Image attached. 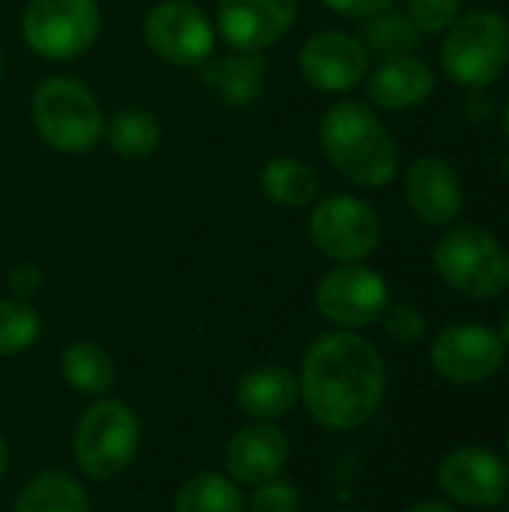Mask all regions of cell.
Segmentation results:
<instances>
[{"mask_svg":"<svg viewBox=\"0 0 509 512\" xmlns=\"http://www.w3.org/2000/svg\"><path fill=\"white\" fill-rule=\"evenodd\" d=\"M297 384L300 402L318 426L357 432L384 405L387 363L366 336L333 330L309 345Z\"/></svg>","mask_w":509,"mask_h":512,"instance_id":"cell-1","label":"cell"},{"mask_svg":"<svg viewBox=\"0 0 509 512\" xmlns=\"http://www.w3.org/2000/svg\"><path fill=\"white\" fill-rule=\"evenodd\" d=\"M318 138L327 162L360 189H381L399 174V141L363 99L345 96L333 102L321 117Z\"/></svg>","mask_w":509,"mask_h":512,"instance_id":"cell-2","label":"cell"},{"mask_svg":"<svg viewBox=\"0 0 509 512\" xmlns=\"http://www.w3.org/2000/svg\"><path fill=\"white\" fill-rule=\"evenodd\" d=\"M30 117L42 144L63 156L90 153L105 132V114L90 87L72 75H51L33 90Z\"/></svg>","mask_w":509,"mask_h":512,"instance_id":"cell-3","label":"cell"},{"mask_svg":"<svg viewBox=\"0 0 509 512\" xmlns=\"http://www.w3.org/2000/svg\"><path fill=\"white\" fill-rule=\"evenodd\" d=\"M435 270L468 300H498L509 291V249L480 225H450L435 246Z\"/></svg>","mask_w":509,"mask_h":512,"instance_id":"cell-4","label":"cell"},{"mask_svg":"<svg viewBox=\"0 0 509 512\" xmlns=\"http://www.w3.org/2000/svg\"><path fill=\"white\" fill-rule=\"evenodd\" d=\"M509 63V21L495 9H471L456 18L441 42V69L468 90L495 84Z\"/></svg>","mask_w":509,"mask_h":512,"instance_id":"cell-5","label":"cell"},{"mask_svg":"<svg viewBox=\"0 0 509 512\" xmlns=\"http://www.w3.org/2000/svg\"><path fill=\"white\" fill-rule=\"evenodd\" d=\"M138 444L141 426L135 411L117 399H96L75 423L72 456L90 480H114L138 456Z\"/></svg>","mask_w":509,"mask_h":512,"instance_id":"cell-6","label":"cell"},{"mask_svg":"<svg viewBox=\"0 0 509 512\" xmlns=\"http://www.w3.org/2000/svg\"><path fill=\"white\" fill-rule=\"evenodd\" d=\"M102 15L96 0H27L21 36L42 60H72L99 39Z\"/></svg>","mask_w":509,"mask_h":512,"instance_id":"cell-7","label":"cell"},{"mask_svg":"<svg viewBox=\"0 0 509 512\" xmlns=\"http://www.w3.org/2000/svg\"><path fill=\"white\" fill-rule=\"evenodd\" d=\"M381 216L378 210L348 192L327 195L315 201L309 216V237L312 246L339 264H363L381 246Z\"/></svg>","mask_w":509,"mask_h":512,"instance_id":"cell-8","label":"cell"},{"mask_svg":"<svg viewBox=\"0 0 509 512\" xmlns=\"http://www.w3.org/2000/svg\"><path fill=\"white\" fill-rule=\"evenodd\" d=\"M507 360V345L498 330L477 321H456L435 333L429 345L432 372L456 387H477L492 381Z\"/></svg>","mask_w":509,"mask_h":512,"instance_id":"cell-9","label":"cell"},{"mask_svg":"<svg viewBox=\"0 0 509 512\" xmlns=\"http://www.w3.org/2000/svg\"><path fill=\"white\" fill-rule=\"evenodd\" d=\"M390 303L387 279L366 264H339L321 276L315 288V309L339 330H357L381 321Z\"/></svg>","mask_w":509,"mask_h":512,"instance_id":"cell-10","label":"cell"},{"mask_svg":"<svg viewBox=\"0 0 509 512\" xmlns=\"http://www.w3.org/2000/svg\"><path fill=\"white\" fill-rule=\"evenodd\" d=\"M147 48L171 66H201L213 57L216 24L192 0H162L144 18Z\"/></svg>","mask_w":509,"mask_h":512,"instance_id":"cell-11","label":"cell"},{"mask_svg":"<svg viewBox=\"0 0 509 512\" xmlns=\"http://www.w3.org/2000/svg\"><path fill=\"white\" fill-rule=\"evenodd\" d=\"M438 489L456 507L495 510L509 495V465L489 447H456L438 465Z\"/></svg>","mask_w":509,"mask_h":512,"instance_id":"cell-12","label":"cell"},{"mask_svg":"<svg viewBox=\"0 0 509 512\" xmlns=\"http://www.w3.org/2000/svg\"><path fill=\"white\" fill-rule=\"evenodd\" d=\"M369 51L348 30H321L300 48V75L321 93H348L369 75Z\"/></svg>","mask_w":509,"mask_h":512,"instance_id":"cell-13","label":"cell"},{"mask_svg":"<svg viewBox=\"0 0 509 512\" xmlns=\"http://www.w3.org/2000/svg\"><path fill=\"white\" fill-rule=\"evenodd\" d=\"M300 0H219L216 30L243 54H261L276 45L297 21Z\"/></svg>","mask_w":509,"mask_h":512,"instance_id":"cell-14","label":"cell"},{"mask_svg":"<svg viewBox=\"0 0 509 512\" xmlns=\"http://www.w3.org/2000/svg\"><path fill=\"white\" fill-rule=\"evenodd\" d=\"M405 198L414 216L432 228H450L465 213V186L456 168L435 153L417 156L408 165Z\"/></svg>","mask_w":509,"mask_h":512,"instance_id":"cell-15","label":"cell"},{"mask_svg":"<svg viewBox=\"0 0 509 512\" xmlns=\"http://www.w3.org/2000/svg\"><path fill=\"white\" fill-rule=\"evenodd\" d=\"M291 459L288 435L273 423H249L225 447V468L240 486H261L282 474Z\"/></svg>","mask_w":509,"mask_h":512,"instance_id":"cell-16","label":"cell"},{"mask_svg":"<svg viewBox=\"0 0 509 512\" xmlns=\"http://www.w3.org/2000/svg\"><path fill=\"white\" fill-rule=\"evenodd\" d=\"M435 93V69L417 57H393L366 75V96L384 111H411Z\"/></svg>","mask_w":509,"mask_h":512,"instance_id":"cell-17","label":"cell"},{"mask_svg":"<svg viewBox=\"0 0 509 512\" xmlns=\"http://www.w3.org/2000/svg\"><path fill=\"white\" fill-rule=\"evenodd\" d=\"M300 402L297 375L285 366H255L234 384V405L258 423L279 420Z\"/></svg>","mask_w":509,"mask_h":512,"instance_id":"cell-18","label":"cell"},{"mask_svg":"<svg viewBox=\"0 0 509 512\" xmlns=\"http://www.w3.org/2000/svg\"><path fill=\"white\" fill-rule=\"evenodd\" d=\"M264 72L267 63L261 60V54H243V51L201 63L204 87L225 105H252L264 90Z\"/></svg>","mask_w":509,"mask_h":512,"instance_id":"cell-19","label":"cell"},{"mask_svg":"<svg viewBox=\"0 0 509 512\" xmlns=\"http://www.w3.org/2000/svg\"><path fill=\"white\" fill-rule=\"evenodd\" d=\"M258 183H261V192L273 204L291 207V210H306L321 195V180H318L315 168L297 156H276V159L264 162Z\"/></svg>","mask_w":509,"mask_h":512,"instance_id":"cell-20","label":"cell"},{"mask_svg":"<svg viewBox=\"0 0 509 512\" xmlns=\"http://www.w3.org/2000/svg\"><path fill=\"white\" fill-rule=\"evenodd\" d=\"M63 381L84 396H108L117 381V369L111 354L96 342H72L60 354Z\"/></svg>","mask_w":509,"mask_h":512,"instance_id":"cell-21","label":"cell"},{"mask_svg":"<svg viewBox=\"0 0 509 512\" xmlns=\"http://www.w3.org/2000/svg\"><path fill=\"white\" fill-rule=\"evenodd\" d=\"M102 138L117 156L126 159H147L162 144V126L147 108H120L105 120Z\"/></svg>","mask_w":509,"mask_h":512,"instance_id":"cell-22","label":"cell"},{"mask_svg":"<svg viewBox=\"0 0 509 512\" xmlns=\"http://www.w3.org/2000/svg\"><path fill=\"white\" fill-rule=\"evenodd\" d=\"M12 512H90V501L75 477L45 471L21 489Z\"/></svg>","mask_w":509,"mask_h":512,"instance_id":"cell-23","label":"cell"},{"mask_svg":"<svg viewBox=\"0 0 509 512\" xmlns=\"http://www.w3.org/2000/svg\"><path fill=\"white\" fill-rule=\"evenodd\" d=\"M420 30L417 24L411 21L408 12L402 9H393L387 6L384 12L366 18L363 24V45L369 54H378L384 60H393V57H405V54H414L417 45H420Z\"/></svg>","mask_w":509,"mask_h":512,"instance_id":"cell-24","label":"cell"},{"mask_svg":"<svg viewBox=\"0 0 509 512\" xmlns=\"http://www.w3.org/2000/svg\"><path fill=\"white\" fill-rule=\"evenodd\" d=\"M174 512H243V495L234 480L204 471L183 483L174 498Z\"/></svg>","mask_w":509,"mask_h":512,"instance_id":"cell-25","label":"cell"},{"mask_svg":"<svg viewBox=\"0 0 509 512\" xmlns=\"http://www.w3.org/2000/svg\"><path fill=\"white\" fill-rule=\"evenodd\" d=\"M42 333L39 312L30 306V300H0V357H12L27 351Z\"/></svg>","mask_w":509,"mask_h":512,"instance_id":"cell-26","label":"cell"},{"mask_svg":"<svg viewBox=\"0 0 509 512\" xmlns=\"http://www.w3.org/2000/svg\"><path fill=\"white\" fill-rule=\"evenodd\" d=\"M381 327L387 333V339H393L402 348H414L423 342L426 330H429V318L417 303H387L384 315H381Z\"/></svg>","mask_w":509,"mask_h":512,"instance_id":"cell-27","label":"cell"},{"mask_svg":"<svg viewBox=\"0 0 509 512\" xmlns=\"http://www.w3.org/2000/svg\"><path fill=\"white\" fill-rule=\"evenodd\" d=\"M465 0H408V15L420 33H447L462 15Z\"/></svg>","mask_w":509,"mask_h":512,"instance_id":"cell-28","label":"cell"},{"mask_svg":"<svg viewBox=\"0 0 509 512\" xmlns=\"http://www.w3.org/2000/svg\"><path fill=\"white\" fill-rule=\"evenodd\" d=\"M300 507H303V498L297 486L279 477L255 486L249 498V512H300Z\"/></svg>","mask_w":509,"mask_h":512,"instance_id":"cell-29","label":"cell"},{"mask_svg":"<svg viewBox=\"0 0 509 512\" xmlns=\"http://www.w3.org/2000/svg\"><path fill=\"white\" fill-rule=\"evenodd\" d=\"M9 288H12V297L30 300V297L42 288V270H39L36 264H18V267L9 273Z\"/></svg>","mask_w":509,"mask_h":512,"instance_id":"cell-30","label":"cell"},{"mask_svg":"<svg viewBox=\"0 0 509 512\" xmlns=\"http://www.w3.org/2000/svg\"><path fill=\"white\" fill-rule=\"evenodd\" d=\"M324 6L348 18H372L387 6H393V0H324Z\"/></svg>","mask_w":509,"mask_h":512,"instance_id":"cell-31","label":"cell"},{"mask_svg":"<svg viewBox=\"0 0 509 512\" xmlns=\"http://www.w3.org/2000/svg\"><path fill=\"white\" fill-rule=\"evenodd\" d=\"M405 512H459L456 504H450L447 498H429V501H417Z\"/></svg>","mask_w":509,"mask_h":512,"instance_id":"cell-32","label":"cell"},{"mask_svg":"<svg viewBox=\"0 0 509 512\" xmlns=\"http://www.w3.org/2000/svg\"><path fill=\"white\" fill-rule=\"evenodd\" d=\"M498 336H501V342L507 345L509 351V309L504 312V318H501V327H498Z\"/></svg>","mask_w":509,"mask_h":512,"instance_id":"cell-33","label":"cell"},{"mask_svg":"<svg viewBox=\"0 0 509 512\" xmlns=\"http://www.w3.org/2000/svg\"><path fill=\"white\" fill-rule=\"evenodd\" d=\"M6 441H3V435H0V480H3V474H6Z\"/></svg>","mask_w":509,"mask_h":512,"instance_id":"cell-34","label":"cell"},{"mask_svg":"<svg viewBox=\"0 0 509 512\" xmlns=\"http://www.w3.org/2000/svg\"><path fill=\"white\" fill-rule=\"evenodd\" d=\"M504 135H507V144H509V96H507V105H504Z\"/></svg>","mask_w":509,"mask_h":512,"instance_id":"cell-35","label":"cell"},{"mask_svg":"<svg viewBox=\"0 0 509 512\" xmlns=\"http://www.w3.org/2000/svg\"><path fill=\"white\" fill-rule=\"evenodd\" d=\"M504 459H507V465H509V429H507V435H504Z\"/></svg>","mask_w":509,"mask_h":512,"instance_id":"cell-36","label":"cell"},{"mask_svg":"<svg viewBox=\"0 0 509 512\" xmlns=\"http://www.w3.org/2000/svg\"><path fill=\"white\" fill-rule=\"evenodd\" d=\"M3 72H6V57H3V48H0V78H3Z\"/></svg>","mask_w":509,"mask_h":512,"instance_id":"cell-37","label":"cell"},{"mask_svg":"<svg viewBox=\"0 0 509 512\" xmlns=\"http://www.w3.org/2000/svg\"><path fill=\"white\" fill-rule=\"evenodd\" d=\"M333 512H363V510H333Z\"/></svg>","mask_w":509,"mask_h":512,"instance_id":"cell-38","label":"cell"},{"mask_svg":"<svg viewBox=\"0 0 509 512\" xmlns=\"http://www.w3.org/2000/svg\"><path fill=\"white\" fill-rule=\"evenodd\" d=\"M504 504H507V512H509V495H507V498H504Z\"/></svg>","mask_w":509,"mask_h":512,"instance_id":"cell-39","label":"cell"}]
</instances>
